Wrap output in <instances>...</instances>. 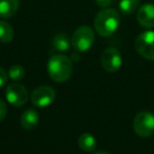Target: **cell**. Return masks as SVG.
<instances>
[{"label":"cell","instance_id":"5","mask_svg":"<svg viewBox=\"0 0 154 154\" xmlns=\"http://www.w3.org/2000/svg\"><path fill=\"white\" fill-rule=\"evenodd\" d=\"M135 49L141 57L154 60V32L146 31L139 34L135 40Z\"/></svg>","mask_w":154,"mask_h":154},{"label":"cell","instance_id":"12","mask_svg":"<svg viewBox=\"0 0 154 154\" xmlns=\"http://www.w3.org/2000/svg\"><path fill=\"white\" fill-rule=\"evenodd\" d=\"M97 146V141L94 135L91 133H82L78 138V147L85 152H92Z\"/></svg>","mask_w":154,"mask_h":154},{"label":"cell","instance_id":"20","mask_svg":"<svg viewBox=\"0 0 154 154\" xmlns=\"http://www.w3.org/2000/svg\"><path fill=\"white\" fill-rule=\"evenodd\" d=\"M95 154H109V153H107V152H103V151H100V152H96Z\"/></svg>","mask_w":154,"mask_h":154},{"label":"cell","instance_id":"13","mask_svg":"<svg viewBox=\"0 0 154 154\" xmlns=\"http://www.w3.org/2000/svg\"><path fill=\"white\" fill-rule=\"evenodd\" d=\"M52 45L58 52H66L70 49L71 40L64 33H58L52 39Z\"/></svg>","mask_w":154,"mask_h":154},{"label":"cell","instance_id":"7","mask_svg":"<svg viewBox=\"0 0 154 154\" xmlns=\"http://www.w3.org/2000/svg\"><path fill=\"white\" fill-rule=\"evenodd\" d=\"M5 97L10 105L14 107H22L29 99V93L26 87L20 84H11L5 89Z\"/></svg>","mask_w":154,"mask_h":154},{"label":"cell","instance_id":"6","mask_svg":"<svg viewBox=\"0 0 154 154\" xmlns=\"http://www.w3.org/2000/svg\"><path fill=\"white\" fill-rule=\"evenodd\" d=\"M56 98V92L50 86H40L31 94V101L35 107L45 108L53 103Z\"/></svg>","mask_w":154,"mask_h":154},{"label":"cell","instance_id":"16","mask_svg":"<svg viewBox=\"0 0 154 154\" xmlns=\"http://www.w3.org/2000/svg\"><path fill=\"white\" fill-rule=\"evenodd\" d=\"M26 76V71L19 64H15V66H12L9 70V77L10 79L13 80V82H20Z\"/></svg>","mask_w":154,"mask_h":154},{"label":"cell","instance_id":"2","mask_svg":"<svg viewBox=\"0 0 154 154\" xmlns=\"http://www.w3.org/2000/svg\"><path fill=\"white\" fill-rule=\"evenodd\" d=\"M119 14L114 9L101 10L97 13L94 19V29L97 34L103 37H109L116 32L119 26Z\"/></svg>","mask_w":154,"mask_h":154},{"label":"cell","instance_id":"8","mask_svg":"<svg viewBox=\"0 0 154 154\" xmlns=\"http://www.w3.org/2000/svg\"><path fill=\"white\" fill-rule=\"evenodd\" d=\"M100 62L106 72H117L122 64V58L120 55V52L116 48H108L101 54Z\"/></svg>","mask_w":154,"mask_h":154},{"label":"cell","instance_id":"9","mask_svg":"<svg viewBox=\"0 0 154 154\" xmlns=\"http://www.w3.org/2000/svg\"><path fill=\"white\" fill-rule=\"evenodd\" d=\"M137 21L143 28H154V5L147 3L141 5L137 11Z\"/></svg>","mask_w":154,"mask_h":154},{"label":"cell","instance_id":"3","mask_svg":"<svg viewBox=\"0 0 154 154\" xmlns=\"http://www.w3.org/2000/svg\"><path fill=\"white\" fill-rule=\"evenodd\" d=\"M95 40L93 30L88 26H82L74 32L71 45L77 52H87L92 48Z\"/></svg>","mask_w":154,"mask_h":154},{"label":"cell","instance_id":"14","mask_svg":"<svg viewBox=\"0 0 154 154\" xmlns=\"http://www.w3.org/2000/svg\"><path fill=\"white\" fill-rule=\"evenodd\" d=\"M14 38V30L9 22L0 20V42H11Z\"/></svg>","mask_w":154,"mask_h":154},{"label":"cell","instance_id":"11","mask_svg":"<svg viewBox=\"0 0 154 154\" xmlns=\"http://www.w3.org/2000/svg\"><path fill=\"white\" fill-rule=\"evenodd\" d=\"M18 8L19 0H0V17H12L17 13Z\"/></svg>","mask_w":154,"mask_h":154},{"label":"cell","instance_id":"17","mask_svg":"<svg viewBox=\"0 0 154 154\" xmlns=\"http://www.w3.org/2000/svg\"><path fill=\"white\" fill-rule=\"evenodd\" d=\"M8 113V109H7V105L0 98V122H2L3 119L5 118Z\"/></svg>","mask_w":154,"mask_h":154},{"label":"cell","instance_id":"19","mask_svg":"<svg viewBox=\"0 0 154 154\" xmlns=\"http://www.w3.org/2000/svg\"><path fill=\"white\" fill-rule=\"evenodd\" d=\"M95 2H96V5H98V7L106 9V8H108V7L111 5L112 0H95Z\"/></svg>","mask_w":154,"mask_h":154},{"label":"cell","instance_id":"18","mask_svg":"<svg viewBox=\"0 0 154 154\" xmlns=\"http://www.w3.org/2000/svg\"><path fill=\"white\" fill-rule=\"evenodd\" d=\"M8 82V74L1 66H0V88L5 86V84Z\"/></svg>","mask_w":154,"mask_h":154},{"label":"cell","instance_id":"1","mask_svg":"<svg viewBox=\"0 0 154 154\" xmlns=\"http://www.w3.org/2000/svg\"><path fill=\"white\" fill-rule=\"evenodd\" d=\"M48 73L56 82H64L70 79L73 73L72 60L66 55L55 54L48 61Z\"/></svg>","mask_w":154,"mask_h":154},{"label":"cell","instance_id":"4","mask_svg":"<svg viewBox=\"0 0 154 154\" xmlns=\"http://www.w3.org/2000/svg\"><path fill=\"white\" fill-rule=\"evenodd\" d=\"M133 129L138 136L146 138L154 133V115L151 112L141 111L133 120Z\"/></svg>","mask_w":154,"mask_h":154},{"label":"cell","instance_id":"15","mask_svg":"<svg viewBox=\"0 0 154 154\" xmlns=\"http://www.w3.org/2000/svg\"><path fill=\"white\" fill-rule=\"evenodd\" d=\"M140 0H120L119 9L125 15H131L139 9Z\"/></svg>","mask_w":154,"mask_h":154},{"label":"cell","instance_id":"10","mask_svg":"<svg viewBox=\"0 0 154 154\" xmlns=\"http://www.w3.org/2000/svg\"><path fill=\"white\" fill-rule=\"evenodd\" d=\"M39 122V114L36 110L28 109L20 117L21 127L26 130H33Z\"/></svg>","mask_w":154,"mask_h":154}]
</instances>
